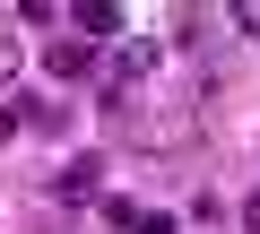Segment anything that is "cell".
<instances>
[{
    "label": "cell",
    "instance_id": "obj_2",
    "mask_svg": "<svg viewBox=\"0 0 260 234\" xmlns=\"http://www.w3.org/2000/svg\"><path fill=\"white\" fill-rule=\"evenodd\" d=\"M44 70H52V78H87V70H95V44H87V35H70V44H44Z\"/></svg>",
    "mask_w": 260,
    "mask_h": 234
},
{
    "label": "cell",
    "instance_id": "obj_7",
    "mask_svg": "<svg viewBox=\"0 0 260 234\" xmlns=\"http://www.w3.org/2000/svg\"><path fill=\"white\" fill-rule=\"evenodd\" d=\"M0 78H9V18H0Z\"/></svg>",
    "mask_w": 260,
    "mask_h": 234
},
{
    "label": "cell",
    "instance_id": "obj_3",
    "mask_svg": "<svg viewBox=\"0 0 260 234\" xmlns=\"http://www.w3.org/2000/svg\"><path fill=\"white\" fill-rule=\"evenodd\" d=\"M95 182H104V165H95V156H70L52 191H61V199H95Z\"/></svg>",
    "mask_w": 260,
    "mask_h": 234
},
{
    "label": "cell",
    "instance_id": "obj_1",
    "mask_svg": "<svg viewBox=\"0 0 260 234\" xmlns=\"http://www.w3.org/2000/svg\"><path fill=\"white\" fill-rule=\"evenodd\" d=\"M70 26H78L87 44H104V35H121V0H70Z\"/></svg>",
    "mask_w": 260,
    "mask_h": 234
},
{
    "label": "cell",
    "instance_id": "obj_8",
    "mask_svg": "<svg viewBox=\"0 0 260 234\" xmlns=\"http://www.w3.org/2000/svg\"><path fill=\"white\" fill-rule=\"evenodd\" d=\"M251 9H260V0H251Z\"/></svg>",
    "mask_w": 260,
    "mask_h": 234
},
{
    "label": "cell",
    "instance_id": "obj_5",
    "mask_svg": "<svg viewBox=\"0 0 260 234\" xmlns=\"http://www.w3.org/2000/svg\"><path fill=\"white\" fill-rule=\"evenodd\" d=\"M18 18H35V26H44V18H52V0H18Z\"/></svg>",
    "mask_w": 260,
    "mask_h": 234
},
{
    "label": "cell",
    "instance_id": "obj_4",
    "mask_svg": "<svg viewBox=\"0 0 260 234\" xmlns=\"http://www.w3.org/2000/svg\"><path fill=\"white\" fill-rule=\"evenodd\" d=\"M130 234H174V217H156V208H148V217H130Z\"/></svg>",
    "mask_w": 260,
    "mask_h": 234
},
{
    "label": "cell",
    "instance_id": "obj_6",
    "mask_svg": "<svg viewBox=\"0 0 260 234\" xmlns=\"http://www.w3.org/2000/svg\"><path fill=\"white\" fill-rule=\"evenodd\" d=\"M243 225H251V234H260V191H251V199H243Z\"/></svg>",
    "mask_w": 260,
    "mask_h": 234
}]
</instances>
